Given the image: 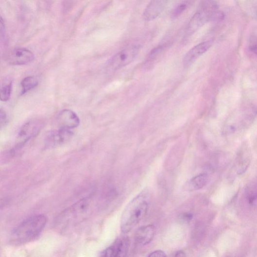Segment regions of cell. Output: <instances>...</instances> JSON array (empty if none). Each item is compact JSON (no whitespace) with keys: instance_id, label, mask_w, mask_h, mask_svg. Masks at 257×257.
Wrapping results in <instances>:
<instances>
[{"instance_id":"6da1fadb","label":"cell","mask_w":257,"mask_h":257,"mask_svg":"<svg viewBox=\"0 0 257 257\" xmlns=\"http://www.w3.org/2000/svg\"><path fill=\"white\" fill-rule=\"evenodd\" d=\"M96 205L93 195L86 196L60 213L54 222L59 233H66L82 223L92 215Z\"/></svg>"},{"instance_id":"7a4b0ae2","label":"cell","mask_w":257,"mask_h":257,"mask_svg":"<svg viewBox=\"0 0 257 257\" xmlns=\"http://www.w3.org/2000/svg\"><path fill=\"white\" fill-rule=\"evenodd\" d=\"M149 208L148 192L144 190L130 202L120 220V230L124 234L131 231L145 217Z\"/></svg>"},{"instance_id":"3957f363","label":"cell","mask_w":257,"mask_h":257,"mask_svg":"<svg viewBox=\"0 0 257 257\" xmlns=\"http://www.w3.org/2000/svg\"><path fill=\"white\" fill-rule=\"evenodd\" d=\"M47 218L43 215L30 217L23 221L12 233V242L15 244H23L37 238L47 223Z\"/></svg>"},{"instance_id":"277c9868","label":"cell","mask_w":257,"mask_h":257,"mask_svg":"<svg viewBox=\"0 0 257 257\" xmlns=\"http://www.w3.org/2000/svg\"><path fill=\"white\" fill-rule=\"evenodd\" d=\"M224 15L218 10L213 0H203L187 27L186 35L189 36L198 31L205 24L211 20H222Z\"/></svg>"},{"instance_id":"5b68a950","label":"cell","mask_w":257,"mask_h":257,"mask_svg":"<svg viewBox=\"0 0 257 257\" xmlns=\"http://www.w3.org/2000/svg\"><path fill=\"white\" fill-rule=\"evenodd\" d=\"M139 52V48L132 47L125 49L111 58L108 63V68L112 70H116L128 66L131 63Z\"/></svg>"},{"instance_id":"8992f818","label":"cell","mask_w":257,"mask_h":257,"mask_svg":"<svg viewBox=\"0 0 257 257\" xmlns=\"http://www.w3.org/2000/svg\"><path fill=\"white\" fill-rule=\"evenodd\" d=\"M42 127L43 124L40 120L36 119L29 120L19 131L17 139V147L21 148L30 140L35 137Z\"/></svg>"},{"instance_id":"52a82bcc","label":"cell","mask_w":257,"mask_h":257,"mask_svg":"<svg viewBox=\"0 0 257 257\" xmlns=\"http://www.w3.org/2000/svg\"><path fill=\"white\" fill-rule=\"evenodd\" d=\"M129 247V238L128 237H122L117 239L111 246L105 249L101 256L110 257H125Z\"/></svg>"},{"instance_id":"ba28073f","label":"cell","mask_w":257,"mask_h":257,"mask_svg":"<svg viewBox=\"0 0 257 257\" xmlns=\"http://www.w3.org/2000/svg\"><path fill=\"white\" fill-rule=\"evenodd\" d=\"M34 55L26 49L19 48L12 51L8 58V63L12 66H24L32 63Z\"/></svg>"},{"instance_id":"9c48e42d","label":"cell","mask_w":257,"mask_h":257,"mask_svg":"<svg viewBox=\"0 0 257 257\" xmlns=\"http://www.w3.org/2000/svg\"><path fill=\"white\" fill-rule=\"evenodd\" d=\"M212 41L202 42L192 48L185 56L183 64L185 67L191 65L196 59L206 52L212 45Z\"/></svg>"},{"instance_id":"30bf717a","label":"cell","mask_w":257,"mask_h":257,"mask_svg":"<svg viewBox=\"0 0 257 257\" xmlns=\"http://www.w3.org/2000/svg\"><path fill=\"white\" fill-rule=\"evenodd\" d=\"M58 123L61 128L71 130L77 128L80 124L79 117L73 111L64 110L58 115Z\"/></svg>"},{"instance_id":"8fae6325","label":"cell","mask_w":257,"mask_h":257,"mask_svg":"<svg viewBox=\"0 0 257 257\" xmlns=\"http://www.w3.org/2000/svg\"><path fill=\"white\" fill-rule=\"evenodd\" d=\"M168 2V0H152L144 12V19L147 21L155 19L163 11Z\"/></svg>"},{"instance_id":"7c38bea8","label":"cell","mask_w":257,"mask_h":257,"mask_svg":"<svg viewBox=\"0 0 257 257\" xmlns=\"http://www.w3.org/2000/svg\"><path fill=\"white\" fill-rule=\"evenodd\" d=\"M155 233V227L153 224L141 226L135 233L136 243L141 246L149 244L154 238Z\"/></svg>"},{"instance_id":"4fadbf2b","label":"cell","mask_w":257,"mask_h":257,"mask_svg":"<svg viewBox=\"0 0 257 257\" xmlns=\"http://www.w3.org/2000/svg\"><path fill=\"white\" fill-rule=\"evenodd\" d=\"M72 135L71 130L60 128L58 131L52 132L48 136L47 146L54 148L63 145L71 138Z\"/></svg>"},{"instance_id":"5bb4252c","label":"cell","mask_w":257,"mask_h":257,"mask_svg":"<svg viewBox=\"0 0 257 257\" xmlns=\"http://www.w3.org/2000/svg\"><path fill=\"white\" fill-rule=\"evenodd\" d=\"M12 91V82L9 79L0 81V101H8L11 98Z\"/></svg>"},{"instance_id":"9a60e30c","label":"cell","mask_w":257,"mask_h":257,"mask_svg":"<svg viewBox=\"0 0 257 257\" xmlns=\"http://www.w3.org/2000/svg\"><path fill=\"white\" fill-rule=\"evenodd\" d=\"M208 177L206 173H202L193 177L189 183V187L192 190H199L204 188L207 184Z\"/></svg>"},{"instance_id":"2e32d148","label":"cell","mask_w":257,"mask_h":257,"mask_svg":"<svg viewBox=\"0 0 257 257\" xmlns=\"http://www.w3.org/2000/svg\"><path fill=\"white\" fill-rule=\"evenodd\" d=\"M38 85V81L34 77L29 76L25 78L21 83L22 87L21 95H24L29 90L36 87Z\"/></svg>"},{"instance_id":"e0dca14e","label":"cell","mask_w":257,"mask_h":257,"mask_svg":"<svg viewBox=\"0 0 257 257\" xmlns=\"http://www.w3.org/2000/svg\"><path fill=\"white\" fill-rule=\"evenodd\" d=\"M247 198L249 204L252 206H256L257 203L256 187L255 189L252 188L247 192Z\"/></svg>"},{"instance_id":"ac0fdd59","label":"cell","mask_w":257,"mask_h":257,"mask_svg":"<svg viewBox=\"0 0 257 257\" xmlns=\"http://www.w3.org/2000/svg\"><path fill=\"white\" fill-rule=\"evenodd\" d=\"M188 4L187 3H183L178 5L173 11L172 15L173 18L178 17L180 15L183 13V12L187 8Z\"/></svg>"},{"instance_id":"d6986e66","label":"cell","mask_w":257,"mask_h":257,"mask_svg":"<svg viewBox=\"0 0 257 257\" xmlns=\"http://www.w3.org/2000/svg\"><path fill=\"white\" fill-rule=\"evenodd\" d=\"M7 122V114L2 108H0V128L5 125Z\"/></svg>"},{"instance_id":"ffe728a7","label":"cell","mask_w":257,"mask_h":257,"mask_svg":"<svg viewBox=\"0 0 257 257\" xmlns=\"http://www.w3.org/2000/svg\"><path fill=\"white\" fill-rule=\"evenodd\" d=\"M256 37L253 36L250 39L249 49L253 53H256L257 51V45H256Z\"/></svg>"},{"instance_id":"44dd1931","label":"cell","mask_w":257,"mask_h":257,"mask_svg":"<svg viewBox=\"0 0 257 257\" xmlns=\"http://www.w3.org/2000/svg\"><path fill=\"white\" fill-rule=\"evenodd\" d=\"M167 256L166 254L161 250L155 251L153 253H150L148 257H165Z\"/></svg>"},{"instance_id":"7402d4cb","label":"cell","mask_w":257,"mask_h":257,"mask_svg":"<svg viewBox=\"0 0 257 257\" xmlns=\"http://www.w3.org/2000/svg\"><path fill=\"white\" fill-rule=\"evenodd\" d=\"M5 24L2 17L0 15V33L4 34L5 32Z\"/></svg>"},{"instance_id":"603a6c76","label":"cell","mask_w":257,"mask_h":257,"mask_svg":"<svg viewBox=\"0 0 257 257\" xmlns=\"http://www.w3.org/2000/svg\"><path fill=\"white\" fill-rule=\"evenodd\" d=\"M193 216L191 214H184L182 218L184 221H189L192 219Z\"/></svg>"},{"instance_id":"cb8c5ba5","label":"cell","mask_w":257,"mask_h":257,"mask_svg":"<svg viewBox=\"0 0 257 257\" xmlns=\"http://www.w3.org/2000/svg\"><path fill=\"white\" fill-rule=\"evenodd\" d=\"M175 257H185L186 256L185 253L183 251H179L175 253Z\"/></svg>"},{"instance_id":"d4e9b609","label":"cell","mask_w":257,"mask_h":257,"mask_svg":"<svg viewBox=\"0 0 257 257\" xmlns=\"http://www.w3.org/2000/svg\"><path fill=\"white\" fill-rule=\"evenodd\" d=\"M4 204V202L2 200H0V208L2 207Z\"/></svg>"}]
</instances>
